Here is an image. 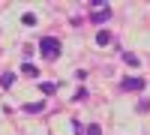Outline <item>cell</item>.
<instances>
[{
	"mask_svg": "<svg viewBox=\"0 0 150 135\" xmlns=\"http://www.w3.org/2000/svg\"><path fill=\"white\" fill-rule=\"evenodd\" d=\"M39 51H42L45 60H54L60 54V39H57V36H42V39H39Z\"/></svg>",
	"mask_w": 150,
	"mask_h": 135,
	"instance_id": "6da1fadb",
	"label": "cell"
},
{
	"mask_svg": "<svg viewBox=\"0 0 150 135\" xmlns=\"http://www.w3.org/2000/svg\"><path fill=\"white\" fill-rule=\"evenodd\" d=\"M108 18H111V6H99V9L90 12V21H93V24H105Z\"/></svg>",
	"mask_w": 150,
	"mask_h": 135,
	"instance_id": "7a4b0ae2",
	"label": "cell"
},
{
	"mask_svg": "<svg viewBox=\"0 0 150 135\" xmlns=\"http://www.w3.org/2000/svg\"><path fill=\"white\" fill-rule=\"evenodd\" d=\"M123 90H144V78H123Z\"/></svg>",
	"mask_w": 150,
	"mask_h": 135,
	"instance_id": "3957f363",
	"label": "cell"
},
{
	"mask_svg": "<svg viewBox=\"0 0 150 135\" xmlns=\"http://www.w3.org/2000/svg\"><path fill=\"white\" fill-rule=\"evenodd\" d=\"M42 108H45V102L39 99V102H27V105H24V111H27V114H39Z\"/></svg>",
	"mask_w": 150,
	"mask_h": 135,
	"instance_id": "277c9868",
	"label": "cell"
},
{
	"mask_svg": "<svg viewBox=\"0 0 150 135\" xmlns=\"http://www.w3.org/2000/svg\"><path fill=\"white\" fill-rule=\"evenodd\" d=\"M12 81H15V75H12V72H3V75H0V87H12Z\"/></svg>",
	"mask_w": 150,
	"mask_h": 135,
	"instance_id": "5b68a950",
	"label": "cell"
},
{
	"mask_svg": "<svg viewBox=\"0 0 150 135\" xmlns=\"http://www.w3.org/2000/svg\"><path fill=\"white\" fill-rule=\"evenodd\" d=\"M21 72H24V75H30V78H36V75H39V69H36L33 63H24V66H21Z\"/></svg>",
	"mask_w": 150,
	"mask_h": 135,
	"instance_id": "8992f818",
	"label": "cell"
},
{
	"mask_svg": "<svg viewBox=\"0 0 150 135\" xmlns=\"http://www.w3.org/2000/svg\"><path fill=\"white\" fill-rule=\"evenodd\" d=\"M39 90H42L45 96H51V93L57 90V84H51V81H42V84H39Z\"/></svg>",
	"mask_w": 150,
	"mask_h": 135,
	"instance_id": "52a82bcc",
	"label": "cell"
},
{
	"mask_svg": "<svg viewBox=\"0 0 150 135\" xmlns=\"http://www.w3.org/2000/svg\"><path fill=\"white\" fill-rule=\"evenodd\" d=\"M96 42H99V45H108V42H111V33H108V30H99V33H96Z\"/></svg>",
	"mask_w": 150,
	"mask_h": 135,
	"instance_id": "ba28073f",
	"label": "cell"
},
{
	"mask_svg": "<svg viewBox=\"0 0 150 135\" xmlns=\"http://www.w3.org/2000/svg\"><path fill=\"white\" fill-rule=\"evenodd\" d=\"M123 60H126V63H129V66H138V57H135L132 51H126V54H123Z\"/></svg>",
	"mask_w": 150,
	"mask_h": 135,
	"instance_id": "9c48e42d",
	"label": "cell"
},
{
	"mask_svg": "<svg viewBox=\"0 0 150 135\" xmlns=\"http://www.w3.org/2000/svg\"><path fill=\"white\" fill-rule=\"evenodd\" d=\"M21 21H24V24H36V15H33V12H24Z\"/></svg>",
	"mask_w": 150,
	"mask_h": 135,
	"instance_id": "30bf717a",
	"label": "cell"
},
{
	"mask_svg": "<svg viewBox=\"0 0 150 135\" xmlns=\"http://www.w3.org/2000/svg\"><path fill=\"white\" fill-rule=\"evenodd\" d=\"M87 135H102V129H99V123H90V126H87Z\"/></svg>",
	"mask_w": 150,
	"mask_h": 135,
	"instance_id": "8fae6325",
	"label": "cell"
},
{
	"mask_svg": "<svg viewBox=\"0 0 150 135\" xmlns=\"http://www.w3.org/2000/svg\"><path fill=\"white\" fill-rule=\"evenodd\" d=\"M138 111H150V99H141L138 102Z\"/></svg>",
	"mask_w": 150,
	"mask_h": 135,
	"instance_id": "7c38bea8",
	"label": "cell"
}]
</instances>
